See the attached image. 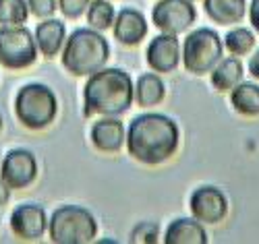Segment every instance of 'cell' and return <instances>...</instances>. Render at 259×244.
I'll list each match as a JSON object with an SVG mask.
<instances>
[{"instance_id":"obj_1","label":"cell","mask_w":259,"mask_h":244,"mask_svg":"<svg viewBox=\"0 0 259 244\" xmlns=\"http://www.w3.org/2000/svg\"><path fill=\"white\" fill-rule=\"evenodd\" d=\"M126 149L143 166H162L177 153L181 143L179 124L166 114H139L126 128Z\"/></svg>"},{"instance_id":"obj_2","label":"cell","mask_w":259,"mask_h":244,"mask_svg":"<svg viewBox=\"0 0 259 244\" xmlns=\"http://www.w3.org/2000/svg\"><path fill=\"white\" fill-rule=\"evenodd\" d=\"M133 79L122 69H100L83 87V114L120 116L133 106Z\"/></svg>"},{"instance_id":"obj_3","label":"cell","mask_w":259,"mask_h":244,"mask_svg":"<svg viewBox=\"0 0 259 244\" xmlns=\"http://www.w3.org/2000/svg\"><path fill=\"white\" fill-rule=\"evenodd\" d=\"M110 58V46L102 31L92 27L75 29L62 46V66L75 77H90L104 69Z\"/></svg>"},{"instance_id":"obj_4","label":"cell","mask_w":259,"mask_h":244,"mask_svg":"<svg viewBox=\"0 0 259 244\" xmlns=\"http://www.w3.org/2000/svg\"><path fill=\"white\" fill-rule=\"evenodd\" d=\"M15 114L25 128L44 130L54 122L58 114V100L48 85H23L15 97Z\"/></svg>"},{"instance_id":"obj_5","label":"cell","mask_w":259,"mask_h":244,"mask_svg":"<svg viewBox=\"0 0 259 244\" xmlns=\"http://www.w3.org/2000/svg\"><path fill=\"white\" fill-rule=\"evenodd\" d=\"M48 232L54 244H88L98 236V221L85 207L62 205L48 219Z\"/></svg>"},{"instance_id":"obj_6","label":"cell","mask_w":259,"mask_h":244,"mask_svg":"<svg viewBox=\"0 0 259 244\" xmlns=\"http://www.w3.org/2000/svg\"><path fill=\"white\" fill-rule=\"evenodd\" d=\"M224 43L222 37L209 27H199L185 37L181 58L185 69L193 75H205L222 60Z\"/></svg>"},{"instance_id":"obj_7","label":"cell","mask_w":259,"mask_h":244,"mask_svg":"<svg viewBox=\"0 0 259 244\" xmlns=\"http://www.w3.org/2000/svg\"><path fill=\"white\" fill-rule=\"evenodd\" d=\"M37 60V46L31 31L23 25L0 27V64L9 71H23Z\"/></svg>"},{"instance_id":"obj_8","label":"cell","mask_w":259,"mask_h":244,"mask_svg":"<svg viewBox=\"0 0 259 244\" xmlns=\"http://www.w3.org/2000/svg\"><path fill=\"white\" fill-rule=\"evenodd\" d=\"M197 19V11L191 0H160L152 11L154 25L162 33L181 35Z\"/></svg>"},{"instance_id":"obj_9","label":"cell","mask_w":259,"mask_h":244,"mask_svg":"<svg viewBox=\"0 0 259 244\" xmlns=\"http://www.w3.org/2000/svg\"><path fill=\"white\" fill-rule=\"evenodd\" d=\"M0 178L9 188H27L37 178V160L27 149H13L0 162Z\"/></svg>"},{"instance_id":"obj_10","label":"cell","mask_w":259,"mask_h":244,"mask_svg":"<svg viewBox=\"0 0 259 244\" xmlns=\"http://www.w3.org/2000/svg\"><path fill=\"white\" fill-rule=\"evenodd\" d=\"M191 213L201 224H220L228 215L226 194L215 186H199L189 199Z\"/></svg>"},{"instance_id":"obj_11","label":"cell","mask_w":259,"mask_h":244,"mask_svg":"<svg viewBox=\"0 0 259 244\" xmlns=\"http://www.w3.org/2000/svg\"><path fill=\"white\" fill-rule=\"evenodd\" d=\"M11 230L21 240H39L48 230V215L46 209L37 203H23L13 209L11 213Z\"/></svg>"},{"instance_id":"obj_12","label":"cell","mask_w":259,"mask_h":244,"mask_svg":"<svg viewBox=\"0 0 259 244\" xmlns=\"http://www.w3.org/2000/svg\"><path fill=\"white\" fill-rule=\"evenodd\" d=\"M147 64L154 73H172L181 62V41L177 35L160 33L147 46Z\"/></svg>"},{"instance_id":"obj_13","label":"cell","mask_w":259,"mask_h":244,"mask_svg":"<svg viewBox=\"0 0 259 244\" xmlns=\"http://www.w3.org/2000/svg\"><path fill=\"white\" fill-rule=\"evenodd\" d=\"M112 31L122 46H139L147 35V21L137 9H120L114 17Z\"/></svg>"},{"instance_id":"obj_14","label":"cell","mask_w":259,"mask_h":244,"mask_svg":"<svg viewBox=\"0 0 259 244\" xmlns=\"http://www.w3.org/2000/svg\"><path fill=\"white\" fill-rule=\"evenodd\" d=\"M90 139L94 147L102 153H116L122 149L124 139H126V130L124 124L116 116H104L98 122H94Z\"/></svg>"},{"instance_id":"obj_15","label":"cell","mask_w":259,"mask_h":244,"mask_svg":"<svg viewBox=\"0 0 259 244\" xmlns=\"http://www.w3.org/2000/svg\"><path fill=\"white\" fill-rule=\"evenodd\" d=\"M67 39V27L58 19H44L35 27V46L46 58H54Z\"/></svg>"},{"instance_id":"obj_16","label":"cell","mask_w":259,"mask_h":244,"mask_svg":"<svg viewBox=\"0 0 259 244\" xmlns=\"http://www.w3.org/2000/svg\"><path fill=\"white\" fill-rule=\"evenodd\" d=\"M166 244H207V232L201 221L195 217H181L175 219L166 228L164 234Z\"/></svg>"},{"instance_id":"obj_17","label":"cell","mask_w":259,"mask_h":244,"mask_svg":"<svg viewBox=\"0 0 259 244\" xmlns=\"http://www.w3.org/2000/svg\"><path fill=\"white\" fill-rule=\"evenodd\" d=\"M205 15L218 25H234L247 13V0H203Z\"/></svg>"},{"instance_id":"obj_18","label":"cell","mask_w":259,"mask_h":244,"mask_svg":"<svg viewBox=\"0 0 259 244\" xmlns=\"http://www.w3.org/2000/svg\"><path fill=\"white\" fill-rule=\"evenodd\" d=\"M166 97V85L164 81L158 77V73H143L135 87H133V100L141 106V108H152L162 104Z\"/></svg>"},{"instance_id":"obj_19","label":"cell","mask_w":259,"mask_h":244,"mask_svg":"<svg viewBox=\"0 0 259 244\" xmlns=\"http://www.w3.org/2000/svg\"><path fill=\"white\" fill-rule=\"evenodd\" d=\"M241 81H243V64L236 56L222 58L211 69V85L218 91H230Z\"/></svg>"},{"instance_id":"obj_20","label":"cell","mask_w":259,"mask_h":244,"mask_svg":"<svg viewBox=\"0 0 259 244\" xmlns=\"http://www.w3.org/2000/svg\"><path fill=\"white\" fill-rule=\"evenodd\" d=\"M230 104L241 116H259V85L243 81L234 85L230 89Z\"/></svg>"},{"instance_id":"obj_21","label":"cell","mask_w":259,"mask_h":244,"mask_svg":"<svg viewBox=\"0 0 259 244\" xmlns=\"http://www.w3.org/2000/svg\"><path fill=\"white\" fill-rule=\"evenodd\" d=\"M114 17H116V11L108 0H94L88 7V23L96 31L110 29L114 23Z\"/></svg>"},{"instance_id":"obj_22","label":"cell","mask_w":259,"mask_h":244,"mask_svg":"<svg viewBox=\"0 0 259 244\" xmlns=\"http://www.w3.org/2000/svg\"><path fill=\"white\" fill-rule=\"evenodd\" d=\"M222 43L232 56H245L255 46V35L247 27H234L226 33Z\"/></svg>"},{"instance_id":"obj_23","label":"cell","mask_w":259,"mask_h":244,"mask_svg":"<svg viewBox=\"0 0 259 244\" xmlns=\"http://www.w3.org/2000/svg\"><path fill=\"white\" fill-rule=\"evenodd\" d=\"M29 17L25 0H0V25H23Z\"/></svg>"},{"instance_id":"obj_24","label":"cell","mask_w":259,"mask_h":244,"mask_svg":"<svg viewBox=\"0 0 259 244\" xmlns=\"http://www.w3.org/2000/svg\"><path fill=\"white\" fill-rule=\"evenodd\" d=\"M158 236H160L158 224H154V221H141V224L135 226L131 232V242L154 244V242H158Z\"/></svg>"},{"instance_id":"obj_25","label":"cell","mask_w":259,"mask_h":244,"mask_svg":"<svg viewBox=\"0 0 259 244\" xmlns=\"http://www.w3.org/2000/svg\"><path fill=\"white\" fill-rule=\"evenodd\" d=\"M92 0H58V9L67 19H79L88 11Z\"/></svg>"},{"instance_id":"obj_26","label":"cell","mask_w":259,"mask_h":244,"mask_svg":"<svg viewBox=\"0 0 259 244\" xmlns=\"http://www.w3.org/2000/svg\"><path fill=\"white\" fill-rule=\"evenodd\" d=\"M27 9L37 19H50L58 9L56 0H27Z\"/></svg>"},{"instance_id":"obj_27","label":"cell","mask_w":259,"mask_h":244,"mask_svg":"<svg viewBox=\"0 0 259 244\" xmlns=\"http://www.w3.org/2000/svg\"><path fill=\"white\" fill-rule=\"evenodd\" d=\"M249 17H251V25H253V29L259 33V0H251Z\"/></svg>"},{"instance_id":"obj_28","label":"cell","mask_w":259,"mask_h":244,"mask_svg":"<svg viewBox=\"0 0 259 244\" xmlns=\"http://www.w3.org/2000/svg\"><path fill=\"white\" fill-rule=\"evenodd\" d=\"M9 199H11V188L5 184L3 178H0V207L7 205V203H9Z\"/></svg>"},{"instance_id":"obj_29","label":"cell","mask_w":259,"mask_h":244,"mask_svg":"<svg viewBox=\"0 0 259 244\" xmlns=\"http://www.w3.org/2000/svg\"><path fill=\"white\" fill-rule=\"evenodd\" d=\"M249 71H251V75L255 77V79H259V50L251 56V60H249Z\"/></svg>"},{"instance_id":"obj_30","label":"cell","mask_w":259,"mask_h":244,"mask_svg":"<svg viewBox=\"0 0 259 244\" xmlns=\"http://www.w3.org/2000/svg\"><path fill=\"white\" fill-rule=\"evenodd\" d=\"M3 124H5V120H3V114H0V130H3Z\"/></svg>"},{"instance_id":"obj_31","label":"cell","mask_w":259,"mask_h":244,"mask_svg":"<svg viewBox=\"0 0 259 244\" xmlns=\"http://www.w3.org/2000/svg\"><path fill=\"white\" fill-rule=\"evenodd\" d=\"M0 162H3V153H0Z\"/></svg>"},{"instance_id":"obj_32","label":"cell","mask_w":259,"mask_h":244,"mask_svg":"<svg viewBox=\"0 0 259 244\" xmlns=\"http://www.w3.org/2000/svg\"><path fill=\"white\" fill-rule=\"evenodd\" d=\"M191 3H195V0H191Z\"/></svg>"}]
</instances>
